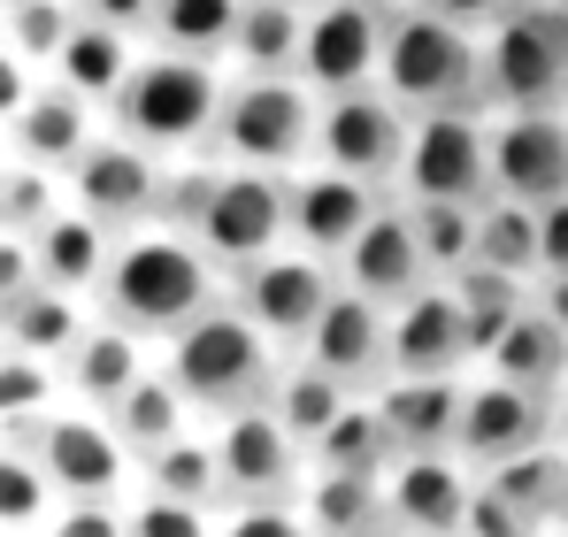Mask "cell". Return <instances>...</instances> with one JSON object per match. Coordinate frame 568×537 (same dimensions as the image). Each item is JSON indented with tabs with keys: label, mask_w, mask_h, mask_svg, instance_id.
Returning a JSON list of instances; mask_svg holds the SVG:
<instances>
[{
	"label": "cell",
	"mask_w": 568,
	"mask_h": 537,
	"mask_svg": "<svg viewBox=\"0 0 568 537\" xmlns=\"http://www.w3.org/2000/svg\"><path fill=\"white\" fill-rule=\"evenodd\" d=\"M223 292H231V276L200 254L192 231H162V223H146V231L115 239L108 276H100L93 300H100V315L123 323L131 338L170 346V338H178L185 323H200Z\"/></svg>",
	"instance_id": "1"
},
{
	"label": "cell",
	"mask_w": 568,
	"mask_h": 537,
	"mask_svg": "<svg viewBox=\"0 0 568 537\" xmlns=\"http://www.w3.org/2000/svg\"><path fill=\"white\" fill-rule=\"evenodd\" d=\"M223 92H231V70H223V62L139 47V70L115 92L108 131H123L131 146H146V154H162V162H178V154H215Z\"/></svg>",
	"instance_id": "2"
},
{
	"label": "cell",
	"mask_w": 568,
	"mask_h": 537,
	"mask_svg": "<svg viewBox=\"0 0 568 537\" xmlns=\"http://www.w3.org/2000/svg\"><path fill=\"white\" fill-rule=\"evenodd\" d=\"M377 85L392 92L407 115H446V108H484V115H491V92H484V31L446 23V16L399 0V8L384 16Z\"/></svg>",
	"instance_id": "3"
},
{
	"label": "cell",
	"mask_w": 568,
	"mask_h": 537,
	"mask_svg": "<svg viewBox=\"0 0 568 537\" xmlns=\"http://www.w3.org/2000/svg\"><path fill=\"white\" fill-rule=\"evenodd\" d=\"M284 354L231 307V300H215L200 323H185L170 346H162V376L185 392L192 415H239V407H262L270 399V384H277Z\"/></svg>",
	"instance_id": "4"
},
{
	"label": "cell",
	"mask_w": 568,
	"mask_h": 537,
	"mask_svg": "<svg viewBox=\"0 0 568 537\" xmlns=\"http://www.w3.org/2000/svg\"><path fill=\"white\" fill-rule=\"evenodd\" d=\"M315 92L300 78H231L223 92V123H215V154L239 170H307L315 162Z\"/></svg>",
	"instance_id": "5"
},
{
	"label": "cell",
	"mask_w": 568,
	"mask_h": 537,
	"mask_svg": "<svg viewBox=\"0 0 568 537\" xmlns=\"http://www.w3.org/2000/svg\"><path fill=\"white\" fill-rule=\"evenodd\" d=\"M484 92H491V115L568 100V16L554 0H515L484 31Z\"/></svg>",
	"instance_id": "6"
},
{
	"label": "cell",
	"mask_w": 568,
	"mask_h": 537,
	"mask_svg": "<svg viewBox=\"0 0 568 537\" xmlns=\"http://www.w3.org/2000/svg\"><path fill=\"white\" fill-rule=\"evenodd\" d=\"M192 239H200V254L223 268V276L262 262V254H277V246H292V178L223 162L200 223H192Z\"/></svg>",
	"instance_id": "7"
},
{
	"label": "cell",
	"mask_w": 568,
	"mask_h": 537,
	"mask_svg": "<svg viewBox=\"0 0 568 537\" xmlns=\"http://www.w3.org/2000/svg\"><path fill=\"white\" fill-rule=\"evenodd\" d=\"M399 200H454L484 207L491 200V115L484 108H446L407 123V162H399Z\"/></svg>",
	"instance_id": "8"
},
{
	"label": "cell",
	"mask_w": 568,
	"mask_h": 537,
	"mask_svg": "<svg viewBox=\"0 0 568 537\" xmlns=\"http://www.w3.org/2000/svg\"><path fill=\"white\" fill-rule=\"evenodd\" d=\"M223 300H231L277 354H300L307 331L323 323V307L338 300V268L300 254V246H277V254H262V262L231 268V292H223Z\"/></svg>",
	"instance_id": "9"
},
{
	"label": "cell",
	"mask_w": 568,
	"mask_h": 537,
	"mask_svg": "<svg viewBox=\"0 0 568 537\" xmlns=\"http://www.w3.org/2000/svg\"><path fill=\"white\" fill-rule=\"evenodd\" d=\"M407 108L392 100L384 85H362V92H331L315 108V162L338 170V178H362L392 192L399 184V162H407Z\"/></svg>",
	"instance_id": "10"
},
{
	"label": "cell",
	"mask_w": 568,
	"mask_h": 537,
	"mask_svg": "<svg viewBox=\"0 0 568 537\" xmlns=\"http://www.w3.org/2000/svg\"><path fill=\"white\" fill-rule=\"evenodd\" d=\"M62 200L78 215H93L108 239H131L162 215V154L131 146L123 131H100L93 146L62 170Z\"/></svg>",
	"instance_id": "11"
},
{
	"label": "cell",
	"mask_w": 568,
	"mask_h": 537,
	"mask_svg": "<svg viewBox=\"0 0 568 537\" xmlns=\"http://www.w3.org/2000/svg\"><path fill=\"white\" fill-rule=\"evenodd\" d=\"M207 446H215V476H223V499H300L307 484V446L284 430V415L262 407H239V415H215L207 423Z\"/></svg>",
	"instance_id": "12"
},
{
	"label": "cell",
	"mask_w": 568,
	"mask_h": 537,
	"mask_svg": "<svg viewBox=\"0 0 568 537\" xmlns=\"http://www.w3.org/2000/svg\"><path fill=\"white\" fill-rule=\"evenodd\" d=\"M8 446H16V438H8ZM23 453H39L54 499H123V484L139 476L131 446L115 438V423L93 415V407H54V415L23 438Z\"/></svg>",
	"instance_id": "13"
},
{
	"label": "cell",
	"mask_w": 568,
	"mask_h": 537,
	"mask_svg": "<svg viewBox=\"0 0 568 537\" xmlns=\"http://www.w3.org/2000/svg\"><path fill=\"white\" fill-rule=\"evenodd\" d=\"M384 16H392V8H377V0H315L307 23H300V70H292V78L315 92V100L377 85Z\"/></svg>",
	"instance_id": "14"
},
{
	"label": "cell",
	"mask_w": 568,
	"mask_h": 537,
	"mask_svg": "<svg viewBox=\"0 0 568 537\" xmlns=\"http://www.w3.org/2000/svg\"><path fill=\"white\" fill-rule=\"evenodd\" d=\"M491 200H515V207L568 200V115L561 108H499L491 115Z\"/></svg>",
	"instance_id": "15"
},
{
	"label": "cell",
	"mask_w": 568,
	"mask_h": 537,
	"mask_svg": "<svg viewBox=\"0 0 568 537\" xmlns=\"http://www.w3.org/2000/svg\"><path fill=\"white\" fill-rule=\"evenodd\" d=\"M530 446H554V399L515 392V384L469 368V384H462V423H454V453L484 476V468H499V460H515V453H530Z\"/></svg>",
	"instance_id": "16"
},
{
	"label": "cell",
	"mask_w": 568,
	"mask_h": 537,
	"mask_svg": "<svg viewBox=\"0 0 568 537\" xmlns=\"http://www.w3.org/2000/svg\"><path fill=\"white\" fill-rule=\"evenodd\" d=\"M476 499V468L462 453H399L384 468V523L407 537H462Z\"/></svg>",
	"instance_id": "17"
},
{
	"label": "cell",
	"mask_w": 568,
	"mask_h": 537,
	"mask_svg": "<svg viewBox=\"0 0 568 537\" xmlns=\"http://www.w3.org/2000/svg\"><path fill=\"white\" fill-rule=\"evenodd\" d=\"M384 361L392 376H469L476 368V338L469 315L446 284H423L392 307V338H384Z\"/></svg>",
	"instance_id": "18"
},
{
	"label": "cell",
	"mask_w": 568,
	"mask_h": 537,
	"mask_svg": "<svg viewBox=\"0 0 568 537\" xmlns=\"http://www.w3.org/2000/svg\"><path fill=\"white\" fill-rule=\"evenodd\" d=\"M338 284H346V292H362V300H377V307H399L407 292L438 284L430 262H423V239H415V215H407V200H399V192H392L377 215L362 223V239L338 254Z\"/></svg>",
	"instance_id": "19"
},
{
	"label": "cell",
	"mask_w": 568,
	"mask_h": 537,
	"mask_svg": "<svg viewBox=\"0 0 568 537\" xmlns=\"http://www.w3.org/2000/svg\"><path fill=\"white\" fill-rule=\"evenodd\" d=\"M384 200H392V192H377V184H362V178H338V170H323V162L292 170V246L338 268V254L362 239V223L377 215Z\"/></svg>",
	"instance_id": "20"
},
{
	"label": "cell",
	"mask_w": 568,
	"mask_h": 537,
	"mask_svg": "<svg viewBox=\"0 0 568 537\" xmlns=\"http://www.w3.org/2000/svg\"><path fill=\"white\" fill-rule=\"evenodd\" d=\"M384 338H392V307H377V300H362V292H346V284H338V300H331V307H323V323L307 331L300 361H315V368H323V376H338L346 392H377L384 376H392Z\"/></svg>",
	"instance_id": "21"
},
{
	"label": "cell",
	"mask_w": 568,
	"mask_h": 537,
	"mask_svg": "<svg viewBox=\"0 0 568 537\" xmlns=\"http://www.w3.org/2000/svg\"><path fill=\"white\" fill-rule=\"evenodd\" d=\"M100 131H108V123H100L93 100H78L70 85L47 78V85H31V100L16 108V123H8V154L31 162V170H47V178H62Z\"/></svg>",
	"instance_id": "22"
},
{
	"label": "cell",
	"mask_w": 568,
	"mask_h": 537,
	"mask_svg": "<svg viewBox=\"0 0 568 537\" xmlns=\"http://www.w3.org/2000/svg\"><path fill=\"white\" fill-rule=\"evenodd\" d=\"M54 368H62V392H70L78 407L108 415V407H115V399H123L146 368H154V346H146V338H131L123 323H108V315H100V323H85V331H78V346L54 361Z\"/></svg>",
	"instance_id": "23"
},
{
	"label": "cell",
	"mask_w": 568,
	"mask_h": 537,
	"mask_svg": "<svg viewBox=\"0 0 568 537\" xmlns=\"http://www.w3.org/2000/svg\"><path fill=\"white\" fill-rule=\"evenodd\" d=\"M484 376H499V384H515V392H538V399H554L568 384V331L561 315L546 307V300H530L491 346H484V361H476Z\"/></svg>",
	"instance_id": "24"
},
{
	"label": "cell",
	"mask_w": 568,
	"mask_h": 537,
	"mask_svg": "<svg viewBox=\"0 0 568 537\" xmlns=\"http://www.w3.org/2000/svg\"><path fill=\"white\" fill-rule=\"evenodd\" d=\"M462 384L469 376H384L377 415L399 453H454V423H462Z\"/></svg>",
	"instance_id": "25"
},
{
	"label": "cell",
	"mask_w": 568,
	"mask_h": 537,
	"mask_svg": "<svg viewBox=\"0 0 568 537\" xmlns=\"http://www.w3.org/2000/svg\"><path fill=\"white\" fill-rule=\"evenodd\" d=\"M139 47L146 39H131V31H115V23H85L78 16V31L62 39V54L47 62V78L54 85H70L78 100H93L100 115L115 108V92H123V78L139 70Z\"/></svg>",
	"instance_id": "26"
},
{
	"label": "cell",
	"mask_w": 568,
	"mask_h": 537,
	"mask_svg": "<svg viewBox=\"0 0 568 537\" xmlns=\"http://www.w3.org/2000/svg\"><path fill=\"white\" fill-rule=\"evenodd\" d=\"M31 254H39V284H54V292H100V276H108V254H115V239L100 231L93 215H78L70 200H62V215L31 239Z\"/></svg>",
	"instance_id": "27"
},
{
	"label": "cell",
	"mask_w": 568,
	"mask_h": 537,
	"mask_svg": "<svg viewBox=\"0 0 568 537\" xmlns=\"http://www.w3.org/2000/svg\"><path fill=\"white\" fill-rule=\"evenodd\" d=\"M484 484L530 523V530H561L568 523V446H530L499 468H484Z\"/></svg>",
	"instance_id": "28"
},
{
	"label": "cell",
	"mask_w": 568,
	"mask_h": 537,
	"mask_svg": "<svg viewBox=\"0 0 568 537\" xmlns=\"http://www.w3.org/2000/svg\"><path fill=\"white\" fill-rule=\"evenodd\" d=\"M292 507L307 515V530H315V537H362V530H377V523H384V476L307 468V484H300Z\"/></svg>",
	"instance_id": "29"
},
{
	"label": "cell",
	"mask_w": 568,
	"mask_h": 537,
	"mask_svg": "<svg viewBox=\"0 0 568 537\" xmlns=\"http://www.w3.org/2000/svg\"><path fill=\"white\" fill-rule=\"evenodd\" d=\"M300 23H307V16L284 8V0H246L223 70H231V78H292V70H300Z\"/></svg>",
	"instance_id": "30"
},
{
	"label": "cell",
	"mask_w": 568,
	"mask_h": 537,
	"mask_svg": "<svg viewBox=\"0 0 568 537\" xmlns=\"http://www.w3.org/2000/svg\"><path fill=\"white\" fill-rule=\"evenodd\" d=\"M239 16H246V0H154V16H146V47L223 62V54H231Z\"/></svg>",
	"instance_id": "31"
},
{
	"label": "cell",
	"mask_w": 568,
	"mask_h": 537,
	"mask_svg": "<svg viewBox=\"0 0 568 537\" xmlns=\"http://www.w3.org/2000/svg\"><path fill=\"white\" fill-rule=\"evenodd\" d=\"M93 315H85V300L78 292H54V284H31L8 315H0V338L16 346V354H39V361H62L78 346V331H85Z\"/></svg>",
	"instance_id": "32"
},
{
	"label": "cell",
	"mask_w": 568,
	"mask_h": 537,
	"mask_svg": "<svg viewBox=\"0 0 568 537\" xmlns=\"http://www.w3.org/2000/svg\"><path fill=\"white\" fill-rule=\"evenodd\" d=\"M108 423H115V438L131 446V460H146L154 446H170L178 430H192V407H185V392L162 376V361H154V368L108 407Z\"/></svg>",
	"instance_id": "33"
},
{
	"label": "cell",
	"mask_w": 568,
	"mask_h": 537,
	"mask_svg": "<svg viewBox=\"0 0 568 537\" xmlns=\"http://www.w3.org/2000/svg\"><path fill=\"white\" fill-rule=\"evenodd\" d=\"M362 392H346L338 376H323L315 361H300V354H284V368H277V384H270V407L284 415V430L300 438V446H315L346 407H354Z\"/></svg>",
	"instance_id": "34"
},
{
	"label": "cell",
	"mask_w": 568,
	"mask_h": 537,
	"mask_svg": "<svg viewBox=\"0 0 568 537\" xmlns=\"http://www.w3.org/2000/svg\"><path fill=\"white\" fill-rule=\"evenodd\" d=\"M454 300H462V315H469V338H476V361H484V346L538 300V284L530 276H507V268H484V262H469V268H454V276H438Z\"/></svg>",
	"instance_id": "35"
},
{
	"label": "cell",
	"mask_w": 568,
	"mask_h": 537,
	"mask_svg": "<svg viewBox=\"0 0 568 537\" xmlns=\"http://www.w3.org/2000/svg\"><path fill=\"white\" fill-rule=\"evenodd\" d=\"M307 460L315 468H346V476H384L392 460H399V446H392V430H384V415H377V399L362 392L315 446H307Z\"/></svg>",
	"instance_id": "36"
},
{
	"label": "cell",
	"mask_w": 568,
	"mask_h": 537,
	"mask_svg": "<svg viewBox=\"0 0 568 537\" xmlns=\"http://www.w3.org/2000/svg\"><path fill=\"white\" fill-rule=\"evenodd\" d=\"M139 484H146V492H170V499L223 507V476H215V446H207V430H178L170 446H154L146 460H139Z\"/></svg>",
	"instance_id": "37"
},
{
	"label": "cell",
	"mask_w": 568,
	"mask_h": 537,
	"mask_svg": "<svg viewBox=\"0 0 568 537\" xmlns=\"http://www.w3.org/2000/svg\"><path fill=\"white\" fill-rule=\"evenodd\" d=\"M54 399H62V368H54V361L0 346V430H8L16 446L54 415Z\"/></svg>",
	"instance_id": "38"
},
{
	"label": "cell",
	"mask_w": 568,
	"mask_h": 537,
	"mask_svg": "<svg viewBox=\"0 0 568 537\" xmlns=\"http://www.w3.org/2000/svg\"><path fill=\"white\" fill-rule=\"evenodd\" d=\"M476 262H484V268H507V276H530V284H538V207L484 200V207H476Z\"/></svg>",
	"instance_id": "39"
},
{
	"label": "cell",
	"mask_w": 568,
	"mask_h": 537,
	"mask_svg": "<svg viewBox=\"0 0 568 537\" xmlns=\"http://www.w3.org/2000/svg\"><path fill=\"white\" fill-rule=\"evenodd\" d=\"M54 507H62V499H54L39 453H23V446L0 438V530H47Z\"/></svg>",
	"instance_id": "40"
},
{
	"label": "cell",
	"mask_w": 568,
	"mask_h": 537,
	"mask_svg": "<svg viewBox=\"0 0 568 537\" xmlns=\"http://www.w3.org/2000/svg\"><path fill=\"white\" fill-rule=\"evenodd\" d=\"M70 31H78V0H8V8H0V39H8L31 70H47Z\"/></svg>",
	"instance_id": "41"
},
{
	"label": "cell",
	"mask_w": 568,
	"mask_h": 537,
	"mask_svg": "<svg viewBox=\"0 0 568 537\" xmlns=\"http://www.w3.org/2000/svg\"><path fill=\"white\" fill-rule=\"evenodd\" d=\"M407 215H415V239H423L430 276H454V268L476 262V207H454V200H407Z\"/></svg>",
	"instance_id": "42"
},
{
	"label": "cell",
	"mask_w": 568,
	"mask_h": 537,
	"mask_svg": "<svg viewBox=\"0 0 568 537\" xmlns=\"http://www.w3.org/2000/svg\"><path fill=\"white\" fill-rule=\"evenodd\" d=\"M54 215H62V178H47V170H31V162H16L8 184H0V231H8V239H39Z\"/></svg>",
	"instance_id": "43"
},
{
	"label": "cell",
	"mask_w": 568,
	"mask_h": 537,
	"mask_svg": "<svg viewBox=\"0 0 568 537\" xmlns=\"http://www.w3.org/2000/svg\"><path fill=\"white\" fill-rule=\"evenodd\" d=\"M123 537H215V507L170 499V492H139L123 507Z\"/></svg>",
	"instance_id": "44"
},
{
	"label": "cell",
	"mask_w": 568,
	"mask_h": 537,
	"mask_svg": "<svg viewBox=\"0 0 568 537\" xmlns=\"http://www.w3.org/2000/svg\"><path fill=\"white\" fill-rule=\"evenodd\" d=\"M215 537H315L292 499H239L215 515Z\"/></svg>",
	"instance_id": "45"
},
{
	"label": "cell",
	"mask_w": 568,
	"mask_h": 537,
	"mask_svg": "<svg viewBox=\"0 0 568 537\" xmlns=\"http://www.w3.org/2000/svg\"><path fill=\"white\" fill-rule=\"evenodd\" d=\"M47 537H123V507L115 499H62Z\"/></svg>",
	"instance_id": "46"
},
{
	"label": "cell",
	"mask_w": 568,
	"mask_h": 537,
	"mask_svg": "<svg viewBox=\"0 0 568 537\" xmlns=\"http://www.w3.org/2000/svg\"><path fill=\"white\" fill-rule=\"evenodd\" d=\"M462 537H538V530H530V523H523V515H515V507H507V499H499V492H491V484L476 476L469 530H462Z\"/></svg>",
	"instance_id": "47"
},
{
	"label": "cell",
	"mask_w": 568,
	"mask_h": 537,
	"mask_svg": "<svg viewBox=\"0 0 568 537\" xmlns=\"http://www.w3.org/2000/svg\"><path fill=\"white\" fill-rule=\"evenodd\" d=\"M538 284H568V200L538 207Z\"/></svg>",
	"instance_id": "48"
},
{
	"label": "cell",
	"mask_w": 568,
	"mask_h": 537,
	"mask_svg": "<svg viewBox=\"0 0 568 537\" xmlns=\"http://www.w3.org/2000/svg\"><path fill=\"white\" fill-rule=\"evenodd\" d=\"M31 284H39V254H31V239H8V231H0V315H8Z\"/></svg>",
	"instance_id": "49"
},
{
	"label": "cell",
	"mask_w": 568,
	"mask_h": 537,
	"mask_svg": "<svg viewBox=\"0 0 568 537\" xmlns=\"http://www.w3.org/2000/svg\"><path fill=\"white\" fill-rule=\"evenodd\" d=\"M31 85H39V70H31V62H23V54L0 39V131L16 123V108L31 100Z\"/></svg>",
	"instance_id": "50"
},
{
	"label": "cell",
	"mask_w": 568,
	"mask_h": 537,
	"mask_svg": "<svg viewBox=\"0 0 568 537\" xmlns=\"http://www.w3.org/2000/svg\"><path fill=\"white\" fill-rule=\"evenodd\" d=\"M78 16H85V23H115V31H131V39H146L154 0H78Z\"/></svg>",
	"instance_id": "51"
},
{
	"label": "cell",
	"mask_w": 568,
	"mask_h": 537,
	"mask_svg": "<svg viewBox=\"0 0 568 537\" xmlns=\"http://www.w3.org/2000/svg\"><path fill=\"white\" fill-rule=\"evenodd\" d=\"M415 8H430V16H446V23H469V31H491L515 0H415Z\"/></svg>",
	"instance_id": "52"
},
{
	"label": "cell",
	"mask_w": 568,
	"mask_h": 537,
	"mask_svg": "<svg viewBox=\"0 0 568 537\" xmlns=\"http://www.w3.org/2000/svg\"><path fill=\"white\" fill-rule=\"evenodd\" d=\"M538 300H546V307L561 315V331H568V284H538Z\"/></svg>",
	"instance_id": "53"
},
{
	"label": "cell",
	"mask_w": 568,
	"mask_h": 537,
	"mask_svg": "<svg viewBox=\"0 0 568 537\" xmlns=\"http://www.w3.org/2000/svg\"><path fill=\"white\" fill-rule=\"evenodd\" d=\"M554 446H568V384L554 392Z\"/></svg>",
	"instance_id": "54"
},
{
	"label": "cell",
	"mask_w": 568,
	"mask_h": 537,
	"mask_svg": "<svg viewBox=\"0 0 568 537\" xmlns=\"http://www.w3.org/2000/svg\"><path fill=\"white\" fill-rule=\"evenodd\" d=\"M362 537H407V530H392V523H377V530H362Z\"/></svg>",
	"instance_id": "55"
},
{
	"label": "cell",
	"mask_w": 568,
	"mask_h": 537,
	"mask_svg": "<svg viewBox=\"0 0 568 537\" xmlns=\"http://www.w3.org/2000/svg\"><path fill=\"white\" fill-rule=\"evenodd\" d=\"M8 170H16V154H8V146H0V184H8Z\"/></svg>",
	"instance_id": "56"
},
{
	"label": "cell",
	"mask_w": 568,
	"mask_h": 537,
	"mask_svg": "<svg viewBox=\"0 0 568 537\" xmlns=\"http://www.w3.org/2000/svg\"><path fill=\"white\" fill-rule=\"evenodd\" d=\"M284 8H300V16H307V8H315V0H284Z\"/></svg>",
	"instance_id": "57"
},
{
	"label": "cell",
	"mask_w": 568,
	"mask_h": 537,
	"mask_svg": "<svg viewBox=\"0 0 568 537\" xmlns=\"http://www.w3.org/2000/svg\"><path fill=\"white\" fill-rule=\"evenodd\" d=\"M0 537H31V530H0Z\"/></svg>",
	"instance_id": "58"
},
{
	"label": "cell",
	"mask_w": 568,
	"mask_h": 537,
	"mask_svg": "<svg viewBox=\"0 0 568 537\" xmlns=\"http://www.w3.org/2000/svg\"><path fill=\"white\" fill-rule=\"evenodd\" d=\"M538 537H568V530H538Z\"/></svg>",
	"instance_id": "59"
},
{
	"label": "cell",
	"mask_w": 568,
	"mask_h": 537,
	"mask_svg": "<svg viewBox=\"0 0 568 537\" xmlns=\"http://www.w3.org/2000/svg\"><path fill=\"white\" fill-rule=\"evenodd\" d=\"M377 8H399V0H377Z\"/></svg>",
	"instance_id": "60"
},
{
	"label": "cell",
	"mask_w": 568,
	"mask_h": 537,
	"mask_svg": "<svg viewBox=\"0 0 568 537\" xmlns=\"http://www.w3.org/2000/svg\"><path fill=\"white\" fill-rule=\"evenodd\" d=\"M554 8H561V16H568V0H554Z\"/></svg>",
	"instance_id": "61"
},
{
	"label": "cell",
	"mask_w": 568,
	"mask_h": 537,
	"mask_svg": "<svg viewBox=\"0 0 568 537\" xmlns=\"http://www.w3.org/2000/svg\"><path fill=\"white\" fill-rule=\"evenodd\" d=\"M561 115H568V100H561Z\"/></svg>",
	"instance_id": "62"
},
{
	"label": "cell",
	"mask_w": 568,
	"mask_h": 537,
	"mask_svg": "<svg viewBox=\"0 0 568 537\" xmlns=\"http://www.w3.org/2000/svg\"><path fill=\"white\" fill-rule=\"evenodd\" d=\"M0 8H8V0H0Z\"/></svg>",
	"instance_id": "63"
},
{
	"label": "cell",
	"mask_w": 568,
	"mask_h": 537,
	"mask_svg": "<svg viewBox=\"0 0 568 537\" xmlns=\"http://www.w3.org/2000/svg\"><path fill=\"white\" fill-rule=\"evenodd\" d=\"M561 530H568V523H561Z\"/></svg>",
	"instance_id": "64"
}]
</instances>
